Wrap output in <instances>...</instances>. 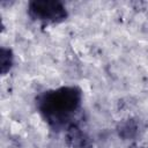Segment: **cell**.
<instances>
[{
    "mask_svg": "<svg viewBox=\"0 0 148 148\" xmlns=\"http://www.w3.org/2000/svg\"><path fill=\"white\" fill-rule=\"evenodd\" d=\"M83 92L79 86H61L40 92L36 97V109L53 132L65 131L79 121Z\"/></svg>",
    "mask_w": 148,
    "mask_h": 148,
    "instance_id": "6da1fadb",
    "label": "cell"
},
{
    "mask_svg": "<svg viewBox=\"0 0 148 148\" xmlns=\"http://www.w3.org/2000/svg\"><path fill=\"white\" fill-rule=\"evenodd\" d=\"M27 14L31 21L42 25L62 23L68 18V10L59 0H31L27 7Z\"/></svg>",
    "mask_w": 148,
    "mask_h": 148,
    "instance_id": "7a4b0ae2",
    "label": "cell"
},
{
    "mask_svg": "<svg viewBox=\"0 0 148 148\" xmlns=\"http://www.w3.org/2000/svg\"><path fill=\"white\" fill-rule=\"evenodd\" d=\"M66 145L71 148H92V140L89 134L82 130L79 121L71 124L65 131Z\"/></svg>",
    "mask_w": 148,
    "mask_h": 148,
    "instance_id": "3957f363",
    "label": "cell"
},
{
    "mask_svg": "<svg viewBox=\"0 0 148 148\" xmlns=\"http://www.w3.org/2000/svg\"><path fill=\"white\" fill-rule=\"evenodd\" d=\"M142 131L141 121L135 117H128L120 120L116 126L117 135L121 140H135Z\"/></svg>",
    "mask_w": 148,
    "mask_h": 148,
    "instance_id": "277c9868",
    "label": "cell"
},
{
    "mask_svg": "<svg viewBox=\"0 0 148 148\" xmlns=\"http://www.w3.org/2000/svg\"><path fill=\"white\" fill-rule=\"evenodd\" d=\"M14 66V52L10 47H0V73L6 75Z\"/></svg>",
    "mask_w": 148,
    "mask_h": 148,
    "instance_id": "5b68a950",
    "label": "cell"
},
{
    "mask_svg": "<svg viewBox=\"0 0 148 148\" xmlns=\"http://www.w3.org/2000/svg\"><path fill=\"white\" fill-rule=\"evenodd\" d=\"M127 148H148V146H140V145H138L136 142H133V143H131Z\"/></svg>",
    "mask_w": 148,
    "mask_h": 148,
    "instance_id": "8992f818",
    "label": "cell"
}]
</instances>
